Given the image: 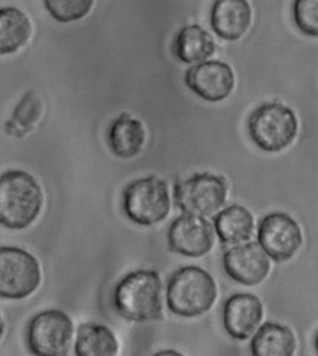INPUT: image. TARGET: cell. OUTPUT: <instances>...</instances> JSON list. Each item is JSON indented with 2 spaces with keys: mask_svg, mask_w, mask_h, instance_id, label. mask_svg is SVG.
I'll return each instance as SVG.
<instances>
[{
  "mask_svg": "<svg viewBox=\"0 0 318 356\" xmlns=\"http://www.w3.org/2000/svg\"><path fill=\"white\" fill-rule=\"evenodd\" d=\"M43 113L42 99L34 90L29 91L15 106L12 118L5 124V131L9 136L23 138L37 127Z\"/></svg>",
  "mask_w": 318,
  "mask_h": 356,
  "instance_id": "21",
  "label": "cell"
},
{
  "mask_svg": "<svg viewBox=\"0 0 318 356\" xmlns=\"http://www.w3.org/2000/svg\"><path fill=\"white\" fill-rule=\"evenodd\" d=\"M119 342L114 333L106 325L86 323L79 327L77 334V356H117Z\"/></svg>",
  "mask_w": 318,
  "mask_h": 356,
  "instance_id": "20",
  "label": "cell"
},
{
  "mask_svg": "<svg viewBox=\"0 0 318 356\" xmlns=\"http://www.w3.org/2000/svg\"><path fill=\"white\" fill-rule=\"evenodd\" d=\"M251 348L253 356H294L297 341L292 328L268 322L257 330Z\"/></svg>",
  "mask_w": 318,
  "mask_h": 356,
  "instance_id": "16",
  "label": "cell"
},
{
  "mask_svg": "<svg viewBox=\"0 0 318 356\" xmlns=\"http://www.w3.org/2000/svg\"><path fill=\"white\" fill-rule=\"evenodd\" d=\"M44 204L42 188L33 175L10 170L0 175V224L10 229L29 228Z\"/></svg>",
  "mask_w": 318,
  "mask_h": 356,
  "instance_id": "1",
  "label": "cell"
},
{
  "mask_svg": "<svg viewBox=\"0 0 318 356\" xmlns=\"http://www.w3.org/2000/svg\"><path fill=\"white\" fill-rule=\"evenodd\" d=\"M94 2L90 0H48L45 9L60 23H70L85 17L92 10Z\"/></svg>",
  "mask_w": 318,
  "mask_h": 356,
  "instance_id": "22",
  "label": "cell"
},
{
  "mask_svg": "<svg viewBox=\"0 0 318 356\" xmlns=\"http://www.w3.org/2000/svg\"><path fill=\"white\" fill-rule=\"evenodd\" d=\"M215 229L222 243L234 245L251 239L254 218L251 211L239 204L222 210L214 219Z\"/></svg>",
  "mask_w": 318,
  "mask_h": 356,
  "instance_id": "19",
  "label": "cell"
},
{
  "mask_svg": "<svg viewBox=\"0 0 318 356\" xmlns=\"http://www.w3.org/2000/svg\"><path fill=\"white\" fill-rule=\"evenodd\" d=\"M123 210L130 220L141 226H152L164 220L170 212L166 182L157 175L139 178L123 191Z\"/></svg>",
  "mask_w": 318,
  "mask_h": 356,
  "instance_id": "5",
  "label": "cell"
},
{
  "mask_svg": "<svg viewBox=\"0 0 318 356\" xmlns=\"http://www.w3.org/2000/svg\"><path fill=\"white\" fill-rule=\"evenodd\" d=\"M146 138L143 123L127 113H122L115 119L109 131L111 152L122 159L138 156L143 149Z\"/></svg>",
  "mask_w": 318,
  "mask_h": 356,
  "instance_id": "15",
  "label": "cell"
},
{
  "mask_svg": "<svg viewBox=\"0 0 318 356\" xmlns=\"http://www.w3.org/2000/svg\"><path fill=\"white\" fill-rule=\"evenodd\" d=\"M161 289L160 275L155 270H138L129 273L115 289V308L129 321H160L163 319Z\"/></svg>",
  "mask_w": 318,
  "mask_h": 356,
  "instance_id": "2",
  "label": "cell"
},
{
  "mask_svg": "<svg viewBox=\"0 0 318 356\" xmlns=\"http://www.w3.org/2000/svg\"><path fill=\"white\" fill-rule=\"evenodd\" d=\"M296 26L303 34L317 38L318 35L317 0H297L293 6Z\"/></svg>",
  "mask_w": 318,
  "mask_h": 356,
  "instance_id": "23",
  "label": "cell"
},
{
  "mask_svg": "<svg viewBox=\"0 0 318 356\" xmlns=\"http://www.w3.org/2000/svg\"><path fill=\"white\" fill-rule=\"evenodd\" d=\"M5 327H6V325H5L3 317H2L1 314H0V339H1L2 337L4 335Z\"/></svg>",
  "mask_w": 318,
  "mask_h": 356,
  "instance_id": "25",
  "label": "cell"
},
{
  "mask_svg": "<svg viewBox=\"0 0 318 356\" xmlns=\"http://www.w3.org/2000/svg\"><path fill=\"white\" fill-rule=\"evenodd\" d=\"M251 20V7L246 0H216L211 10V26L225 40H240Z\"/></svg>",
  "mask_w": 318,
  "mask_h": 356,
  "instance_id": "14",
  "label": "cell"
},
{
  "mask_svg": "<svg viewBox=\"0 0 318 356\" xmlns=\"http://www.w3.org/2000/svg\"><path fill=\"white\" fill-rule=\"evenodd\" d=\"M249 138L263 152H279L290 146L298 133V120L283 104L265 103L248 117Z\"/></svg>",
  "mask_w": 318,
  "mask_h": 356,
  "instance_id": "4",
  "label": "cell"
},
{
  "mask_svg": "<svg viewBox=\"0 0 318 356\" xmlns=\"http://www.w3.org/2000/svg\"><path fill=\"white\" fill-rule=\"evenodd\" d=\"M185 83L208 102H221L232 94L235 84L234 71L226 63L209 61L189 68Z\"/></svg>",
  "mask_w": 318,
  "mask_h": 356,
  "instance_id": "11",
  "label": "cell"
},
{
  "mask_svg": "<svg viewBox=\"0 0 318 356\" xmlns=\"http://www.w3.org/2000/svg\"><path fill=\"white\" fill-rule=\"evenodd\" d=\"M33 27L26 13L15 7L0 9V56L17 53L31 38Z\"/></svg>",
  "mask_w": 318,
  "mask_h": 356,
  "instance_id": "18",
  "label": "cell"
},
{
  "mask_svg": "<svg viewBox=\"0 0 318 356\" xmlns=\"http://www.w3.org/2000/svg\"><path fill=\"white\" fill-rule=\"evenodd\" d=\"M41 272L37 259L15 246L0 248V297L23 300L40 286Z\"/></svg>",
  "mask_w": 318,
  "mask_h": 356,
  "instance_id": "8",
  "label": "cell"
},
{
  "mask_svg": "<svg viewBox=\"0 0 318 356\" xmlns=\"http://www.w3.org/2000/svg\"><path fill=\"white\" fill-rule=\"evenodd\" d=\"M74 325L70 317L59 309L35 314L27 327L26 341L35 356H67Z\"/></svg>",
  "mask_w": 318,
  "mask_h": 356,
  "instance_id": "7",
  "label": "cell"
},
{
  "mask_svg": "<svg viewBox=\"0 0 318 356\" xmlns=\"http://www.w3.org/2000/svg\"><path fill=\"white\" fill-rule=\"evenodd\" d=\"M153 356H184V355H183L182 353L177 352V350H161V352L156 353V355H154Z\"/></svg>",
  "mask_w": 318,
  "mask_h": 356,
  "instance_id": "24",
  "label": "cell"
},
{
  "mask_svg": "<svg viewBox=\"0 0 318 356\" xmlns=\"http://www.w3.org/2000/svg\"><path fill=\"white\" fill-rule=\"evenodd\" d=\"M257 240L264 253L276 262L292 259L303 241L297 221L281 212L269 213L260 221Z\"/></svg>",
  "mask_w": 318,
  "mask_h": 356,
  "instance_id": "9",
  "label": "cell"
},
{
  "mask_svg": "<svg viewBox=\"0 0 318 356\" xmlns=\"http://www.w3.org/2000/svg\"><path fill=\"white\" fill-rule=\"evenodd\" d=\"M262 318V300L253 294L239 293L232 296L224 304V328L235 339H248L259 327Z\"/></svg>",
  "mask_w": 318,
  "mask_h": 356,
  "instance_id": "13",
  "label": "cell"
},
{
  "mask_svg": "<svg viewBox=\"0 0 318 356\" xmlns=\"http://www.w3.org/2000/svg\"><path fill=\"white\" fill-rule=\"evenodd\" d=\"M218 289L212 276L196 266H187L173 273L167 284V307L182 317L202 316L212 308Z\"/></svg>",
  "mask_w": 318,
  "mask_h": 356,
  "instance_id": "3",
  "label": "cell"
},
{
  "mask_svg": "<svg viewBox=\"0 0 318 356\" xmlns=\"http://www.w3.org/2000/svg\"><path fill=\"white\" fill-rule=\"evenodd\" d=\"M169 249L189 257H201L212 250L213 226L201 216L183 215L172 222L167 234Z\"/></svg>",
  "mask_w": 318,
  "mask_h": 356,
  "instance_id": "10",
  "label": "cell"
},
{
  "mask_svg": "<svg viewBox=\"0 0 318 356\" xmlns=\"http://www.w3.org/2000/svg\"><path fill=\"white\" fill-rule=\"evenodd\" d=\"M225 272L246 286H257L267 277L271 262L259 243L251 242L234 246L223 256Z\"/></svg>",
  "mask_w": 318,
  "mask_h": 356,
  "instance_id": "12",
  "label": "cell"
},
{
  "mask_svg": "<svg viewBox=\"0 0 318 356\" xmlns=\"http://www.w3.org/2000/svg\"><path fill=\"white\" fill-rule=\"evenodd\" d=\"M228 186L221 175L202 172L175 183V207L186 215L209 216L226 202Z\"/></svg>",
  "mask_w": 318,
  "mask_h": 356,
  "instance_id": "6",
  "label": "cell"
},
{
  "mask_svg": "<svg viewBox=\"0 0 318 356\" xmlns=\"http://www.w3.org/2000/svg\"><path fill=\"white\" fill-rule=\"evenodd\" d=\"M177 59L186 64L204 62L216 51L212 35L197 24L183 27L175 35L172 47Z\"/></svg>",
  "mask_w": 318,
  "mask_h": 356,
  "instance_id": "17",
  "label": "cell"
}]
</instances>
